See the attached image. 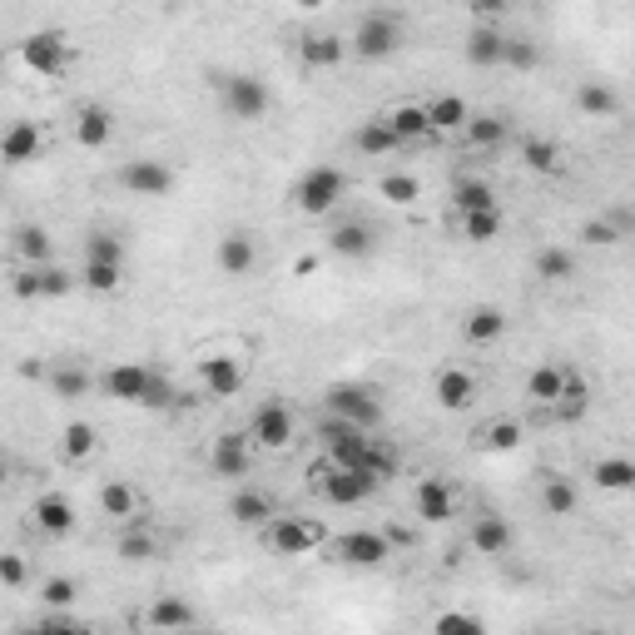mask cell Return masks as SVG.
<instances>
[{
    "instance_id": "cell-1",
    "label": "cell",
    "mask_w": 635,
    "mask_h": 635,
    "mask_svg": "<svg viewBox=\"0 0 635 635\" xmlns=\"http://www.w3.org/2000/svg\"><path fill=\"white\" fill-rule=\"evenodd\" d=\"M328 412H333V417H348V422L363 427V432H373L382 422V402L368 392V387H358V382H338V387L328 392Z\"/></svg>"
},
{
    "instance_id": "cell-2",
    "label": "cell",
    "mask_w": 635,
    "mask_h": 635,
    "mask_svg": "<svg viewBox=\"0 0 635 635\" xmlns=\"http://www.w3.org/2000/svg\"><path fill=\"white\" fill-rule=\"evenodd\" d=\"M397 45H402V20L397 15H368L363 25H358V35H353V50H358V60H387V55H397Z\"/></svg>"
},
{
    "instance_id": "cell-3",
    "label": "cell",
    "mask_w": 635,
    "mask_h": 635,
    "mask_svg": "<svg viewBox=\"0 0 635 635\" xmlns=\"http://www.w3.org/2000/svg\"><path fill=\"white\" fill-rule=\"evenodd\" d=\"M20 60H25L40 80H55V75L65 70V60H70V45H65L60 30H35V35L20 45Z\"/></svg>"
},
{
    "instance_id": "cell-4",
    "label": "cell",
    "mask_w": 635,
    "mask_h": 635,
    "mask_svg": "<svg viewBox=\"0 0 635 635\" xmlns=\"http://www.w3.org/2000/svg\"><path fill=\"white\" fill-rule=\"evenodd\" d=\"M293 199H298V209H303V214H313V219H318V214H328V209L343 199V174H338V169H328V164H323V169H308Z\"/></svg>"
},
{
    "instance_id": "cell-5",
    "label": "cell",
    "mask_w": 635,
    "mask_h": 635,
    "mask_svg": "<svg viewBox=\"0 0 635 635\" xmlns=\"http://www.w3.org/2000/svg\"><path fill=\"white\" fill-rule=\"evenodd\" d=\"M268 546L278 556H308L313 546H323V526L318 521H298V516H278L268 526Z\"/></svg>"
},
{
    "instance_id": "cell-6",
    "label": "cell",
    "mask_w": 635,
    "mask_h": 635,
    "mask_svg": "<svg viewBox=\"0 0 635 635\" xmlns=\"http://www.w3.org/2000/svg\"><path fill=\"white\" fill-rule=\"evenodd\" d=\"M199 382H204L209 397H239L244 392V368L229 353H209V358H199Z\"/></svg>"
},
{
    "instance_id": "cell-7",
    "label": "cell",
    "mask_w": 635,
    "mask_h": 635,
    "mask_svg": "<svg viewBox=\"0 0 635 635\" xmlns=\"http://www.w3.org/2000/svg\"><path fill=\"white\" fill-rule=\"evenodd\" d=\"M249 442H258V447H288L293 442V412L283 407V402H263L254 412V427H249Z\"/></svg>"
},
{
    "instance_id": "cell-8",
    "label": "cell",
    "mask_w": 635,
    "mask_h": 635,
    "mask_svg": "<svg viewBox=\"0 0 635 635\" xmlns=\"http://www.w3.org/2000/svg\"><path fill=\"white\" fill-rule=\"evenodd\" d=\"M224 105H229L234 120H258L268 110V90H263V80H254V75H229L224 80Z\"/></svg>"
},
{
    "instance_id": "cell-9",
    "label": "cell",
    "mask_w": 635,
    "mask_h": 635,
    "mask_svg": "<svg viewBox=\"0 0 635 635\" xmlns=\"http://www.w3.org/2000/svg\"><path fill=\"white\" fill-rule=\"evenodd\" d=\"M120 184H125L129 194L159 199V194H169L174 174H169V164H159V159H129L125 169H120Z\"/></svg>"
},
{
    "instance_id": "cell-10",
    "label": "cell",
    "mask_w": 635,
    "mask_h": 635,
    "mask_svg": "<svg viewBox=\"0 0 635 635\" xmlns=\"http://www.w3.org/2000/svg\"><path fill=\"white\" fill-rule=\"evenodd\" d=\"M387 556H392V541L382 531H348V536H338V561H348V566H382Z\"/></svg>"
},
{
    "instance_id": "cell-11",
    "label": "cell",
    "mask_w": 635,
    "mask_h": 635,
    "mask_svg": "<svg viewBox=\"0 0 635 635\" xmlns=\"http://www.w3.org/2000/svg\"><path fill=\"white\" fill-rule=\"evenodd\" d=\"M412 507H417V516H422L427 526H442V521H452V516H457L452 487H447V482H437V477H422V482H417Z\"/></svg>"
},
{
    "instance_id": "cell-12",
    "label": "cell",
    "mask_w": 635,
    "mask_h": 635,
    "mask_svg": "<svg viewBox=\"0 0 635 635\" xmlns=\"http://www.w3.org/2000/svg\"><path fill=\"white\" fill-rule=\"evenodd\" d=\"M214 472L219 477H249V432H219L214 437Z\"/></svg>"
},
{
    "instance_id": "cell-13",
    "label": "cell",
    "mask_w": 635,
    "mask_h": 635,
    "mask_svg": "<svg viewBox=\"0 0 635 635\" xmlns=\"http://www.w3.org/2000/svg\"><path fill=\"white\" fill-rule=\"evenodd\" d=\"M437 402H442L447 412H467V407L477 402V378H472L467 368H447V373H437Z\"/></svg>"
},
{
    "instance_id": "cell-14",
    "label": "cell",
    "mask_w": 635,
    "mask_h": 635,
    "mask_svg": "<svg viewBox=\"0 0 635 635\" xmlns=\"http://www.w3.org/2000/svg\"><path fill=\"white\" fill-rule=\"evenodd\" d=\"M40 154V129L30 125V120H15V125L0 134V159L5 164H30Z\"/></svg>"
},
{
    "instance_id": "cell-15",
    "label": "cell",
    "mask_w": 635,
    "mask_h": 635,
    "mask_svg": "<svg viewBox=\"0 0 635 635\" xmlns=\"http://www.w3.org/2000/svg\"><path fill=\"white\" fill-rule=\"evenodd\" d=\"M258 263V249L249 234H229V239H219V268L229 273V278H249Z\"/></svg>"
},
{
    "instance_id": "cell-16",
    "label": "cell",
    "mask_w": 635,
    "mask_h": 635,
    "mask_svg": "<svg viewBox=\"0 0 635 635\" xmlns=\"http://www.w3.org/2000/svg\"><path fill=\"white\" fill-rule=\"evenodd\" d=\"M110 134H115V120H110V110H105V105H85V110L75 115V139H80L85 149L110 144Z\"/></svg>"
},
{
    "instance_id": "cell-17",
    "label": "cell",
    "mask_w": 635,
    "mask_h": 635,
    "mask_svg": "<svg viewBox=\"0 0 635 635\" xmlns=\"http://www.w3.org/2000/svg\"><path fill=\"white\" fill-rule=\"evenodd\" d=\"M561 392H566V368H556V363H541V368L526 378V397L541 402V407H556Z\"/></svg>"
},
{
    "instance_id": "cell-18",
    "label": "cell",
    "mask_w": 635,
    "mask_h": 635,
    "mask_svg": "<svg viewBox=\"0 0 635 635\" xmlns=\"http://www.w3.org/2000/svg\"><path fill=\"white\" fill-rule=\"evenodd\" d=\"M229 516L239 521V526H263V521H273V502L254 492V487H239L234 492V502H229Z\"/></svg>"
},
{
    "instance_id": "cell-19",
    "label": "cell",
    "mask_w": 635,
    "mask_h": 635,
    "mask_svg": "<svg viewBox=\"0 0 635 635\" xmlns=\"http://www.w3.org/2000/svg\"><path fill=\"white\" fill-rule=\"evenodd\" d=\"M35 521H40V531H50V536H70V531H75V507H70L65 497H40V502H35Z\"/></svg>"
},
{
    "instance_id": "cell-20",
    "label": "cell",
    "mask_w": 635,
    "mask_h": 635,
    "mask_svg": "<svg viewBox=\"0 0 635 635\" xmlns=\"http://www.w3.org/2000/svg\"><path fill=\"white\" fill-rule=\"evenodd\" d=\"M502 45H507V35H497L492 25H477L472 35H467V60L472 65H502Z\"/></svg>"
},
{
    "instance_id": "cell-21",
    "label": "cell",
    "mask_w": 635,
    "mask_h": 635,
    "mask_svg": "<svg viewBox=\"0 0 635 635\" xmlns=\"http://www.w3.org/2000/svg\"><path fill=\"white\" fill-rule=\"evenodd\" d=\"M343 55H348V45H343L338 35H303V65H313V70H333Z\"/></svg>"
},
{
    "instance_id": "cell-22",
    "label": "cell",
    "mask_w": 635,
    "mask_h": 635,
    "mask_svg": "<svg viewBox=\"0 0 635 635\" xmlns=\"http://www.w3.org/2000/svg\"><path fill=\"white\" fill-rule=\"evenodd\" d=\"M467 120H472V110H467V100H462V95H442V100H432V105H427V125L437 129V134L462 129Z\"/></svg>"
},
{
    "instance_id": "cell-23",
    "label": "cell",
    "mask_w": 635,
    "mask_h": 635,
    "mask_svg": "<svg viewBox=\"0 0 635 635\" xmlns=\"http://www.w3.org/2000/svg\"><path fill=\"white\" fill-rule=\"evenodd\" d=\"M149 368H134V363H125V368H110V378H105V387H110V397H120V402H139L144 397V387H149Z\"/></svg>"
},
{
    "instance_id": "cell-24",
    "label": "cell",
    "mask_w": 635,
    "mask_h": 635,
    "mask_svg": "<svg viewBox=\"0 0 635 635\" xmlns=\"http://www.w3.org/2000/svg\"><path fill=\"white\" fill-rule=\"evenodd\" d=\"M472 546H477L482 556H502L511 546V526L502 516H482V521L472 526Z\"/></svg>"
},
{
    "instance_id": "cell-25",
    "label": "cell",
    "mask_w": 635,
    "mask_h": 635,
    "mask_svg": "<svg viewBox=\"0 0 635 635\" xmlns=\"http://www.w3.org/2000/svg\"><path fill=\"white\" fill-rule=\"evenodd\" d=\"M199 616L184 606V601H174V596H159L154 606H149V626H159V631H189Z\"/></svg>"
},
{
    "instance_id": "cell-26",
    "label": "cell",
    "mask_w": 635,
    "mask_h": 635,
    "mask_svg": "<svg viewBox=\"0 0 635 635\" xmlns=\"http://www.w3.org/2000/svg\"><path fill=\"white\" fill-rule=\"evenodd\" d=\"M328 244H333V254H343V258H363L368 249H373V229H368V224H338Z\"/></svg>"
},
{
    "instance_id": "cell-27",
    "label": "cell",
    "mask_w": 635,
    "mask_h": 635,
    "mask_svg": "<svg viewBox=\"0 0 635 635\" xmlns=\"http://www.w3.org/2000/svg\"><path fill=\"white\" fill-rule=\"evenodd\" d=\"M382 125L392 129L397 139H417V134H427V129H432L422 105H397V110H387V115H382Z\"/></svg>"
},
{
    "instance_id": "cell-28",
    "label": "cell",
    "mask_w": 635,
    "mask_h": 635,
    "mask_svg": "<svg viewBox=\"0 0 635 635\" xmlns=\"http://www.w3.org/2000/svg\"><path fill=\"white\" fill-rule=\"evenodd\" d=\"M502 328H507L502 308H472L467 313V343H492V338H502Z\"/></svg>"
},
{
    "instance_id": "cell-29",
    "label": "cell",
    "mask_w": 635,
    "mask_h": 635,
    "mask_svg": "<svg viewBox=\"0 0 635 635\" xmlns=\"http://www.w3.org/2000/svg\"><path fill=\"white\" fill-rule=\"evenodd\" d=\"M596 487H606V492H631L635 462L631 457H606V462H596Z\"/></svg>"
},
{
    "instance_id": "cell-30",
    "label": "cell",
    "mask_w": 635,
    "mask_h": 635,
    "mask_svg": "<svg viewBox=\"0 0 635 635\" xmlns=\"http://www.w3.org/2000/svg\"><path fill=\"white\" fill-rule=\"evenodd\" d=\"M467 144L472 149H497L502 139H507V120L502 115H477V120H467Z\"/></svg>"
},
{
    "instance_id": "cell-31",
    "label": "cell",
    "mask_w": 635,
    "mask_h": 635,
    "mask_svg": "<svg viewBox=\"0 0 635 635\" xmlns=\"http://www.w3.org/2000/svg\"><path fill=\"white\" fill-rule=\"evenodd\" d=\"M452 204H457L462 214H472V209H497V194H492L487 179H462V184L452 189Z\"/></svg>"
},
{
    "instance_id": "cell-32",
    "label": "cell",
    "mask_w": 635,
    "mask_h": 635,
    "mask_svg": "<svg viewBox=\"0 0 635 635\" xmlns=\"http://www.w3.org/2000/svg\"><path fill=\"white\" fill-rule=\"evenodd\" d=\"M15 254L25 258V263H50V234H45L40 224L15 229Z\"/></svg>"
},
{
    "instance_id": "cell-33",
    "label": "cell",
    "mask_w": 635,
    "mask_h": 635,
    "mask_svg": "<svg viewBox=\"0 0 635 635\" xmlns=\"http://www.w3.org/2000/svg\"><path fill=\"white\" fill-rule=\"evenodd\" d=\"M576 273V258L566 254V249H541L536 254V278H546V283H566Z\"/></svg>"
},
{
    "instance_id": "cell-34",
    "label": "cell",
    "mask_w": 635,
    "mask_h": 635,
    "mask_svg": "<svg viewBox=\"0 0 635 635\" xmlns=\"http://www.w3.org/2000/svg\"><path fill=\"white\" fill-rule=\"evenodd\" d=\"M521 159H526V169H536V174H556V169H561V154H556L551 139H526V144H521Z\"/></svg>"
},
{
    "instance_id": "cell-35",
    "label": "cell",
    "mask_w": 635,
    "mask_h": 635,
    "mask_svg": "<svg viewBox=\"0 0 635 635\" xmlns=\"http://www.w3.org/2000/svg\"><path fill=\"white\" fill-rule=\"evenodd\" d=\"M497 229H502L497 209H472V214H462V234H467L472 244H492Z\"/></svg>"
},
{
    "instance_id": "cell-36",
    "label": "cell",
    "mask_w": 635,
    "mask_h": 635,
    "mask_svg": "<svg viewBox=\"0 0 635 635\" xmlns=\"http://www.w3.org/2000/svg\"><path fill=\"white\" fill-rule=\"evenodd\" d=\"M50 387H55V397L80 402V397L90 392V373H85V368H55V373H50Z\"/></svg>"
},
{
    "instance_id": "cell-37",
    "label": "cell",
    "mask_w": 635,
    "mask_h": 635,
    "mask_svg": "<svg viewBox=\"0 0 635 635\" xmlns=\"http://www.w3.org/2000/svg\"><path fill=\"white\" fill-rule=\"evenodd\" d=\"M576 105L586 110V115H616V90L611 85H581V95H576Z\"/></svg>"
},
{
    "instance_id": "cell-38",
    "label": "cell",
    "mask_w": 635,
    "mask_h": 635,
    "mask_svg": "<svg viewBox=\"0 0 635 635\" xmlns=\"http://www.w3.org/2000/svg\"><path fill=\"white\" fill-rule=\"evenodd\" d=\"M120 268H125V263L85 258V288H95V293H115V288H120Z\"/></svg>"
},
{
    "instance_id": "cell-39",
    "label": "cell",
    "mask_w": 635,
    "mask_h": 635,
    "mask_svg": "<svg viewBox=\"0 0 635 635\" xmlns=\"http://www.w3.org/2000/svg\"><path fill=\"white\" fill-rule=\"evenodd\" d=\"M35 283H40V298H65L75 288V278L55 263H35Z\"/></svg>"
},
{
    "instance_id": "cell-40",
    "label": "cell",
    "mask_w": 635,
    "mask_h": 635,
    "mask_svg": "<svg viewBox=\"0 0 635 635\" xmlns=\"http://www.w3.org/2000/svg\"><path fill=\"white\" fill-rule=\"evenodd\" d=\"M397 144H402V139H397L392 129L382 125V120H373V125L358 129V149H363V154H392Z\"/></svg>"
},
{
    "instance_id": "cell-41",
    "label": "cell",
    "mask_w": 635,
    "mask_h": 635,
    "mask_svg": "<svg viewBox=\"0 0 635 635\" xmlns=\"http://www.w3.org/2000/svg\"><path fill=\"white\" fill-rule=\"evenodd\" d=\"M40 601H45V606H55V611H65V606H75V601H80V586H75L70 576H50V581L40 586Z\"/></svg>"
},
{
    "instance_id": "cell-42",
    "label": "cell",
    "mask_w": 635,
    "mask_h": 635,
    "mask_svg": "<svg viewBox=\"0 0 635 635\" xmlns=\"http://www.w3.org/2000/svg\"><path fill=\"white\" fill-rule=\"evenodd\" d=\"M541 502H546L551 516H571V511H576V487H571V482H561V477H551V482H546V492H541Z\"/></svg>"
},
{
    "instance_id": "cell-43",
    "label": "cell",
    "mask_w": 635,
    "mask_h": 635,
    "mask_svg": "<svg viewBox=\"0 0 635 635\" xmlns=\"http://www.w3.org/2000/svg\"><path fill=\"white\" fill-rule=\"evenodd\" d=\"M358 472H368V477L382 487V482H392V477H397V462H392V452H382V447H373V442H368V452H363Z\"/></svg>"
},
{
    "instance_id": "cell-44",
    "label": "cell",
    "mask_w": 635,
    "mask_h": 635,
    "mask_svg": "<svg viewBox=\"0 0 635 635\" xmlns=\"http://www.w3.org/2000/svg\"><path fill=\"white\" fill-rule=\"evenodd\" d=\"M417 194H422V184L412 174H387L382 179V199L387 204H417Z\"/></svg>"
},
{
    "instance_id": "cell-45",
    "label": "cell",
    "mask_w": 635,
    "mask_h": 635,
    "mask_svg": "<svg viewBox=\"0 0 635 635\" xmlns=\"http://www.w3.org/2000/svg\"><path fill=\"white\" fill-rule=\"evenodd\" d=\"M90 452H95V427H90V422H70V427H65V457L80 462V457H90Z\"/></svg>"
},
{
    "instance_id": "cell-46",
    "label": "cell",
    "mask_w": 635,
    "mask_h": 635,
    "mask_svg": "<svg viewBox=\"0 0 635 635\" xmlns=\"http://www.w3.org/2000/svg\"><path fill=\"white\" fill-rule=\"evenodd\" d=\"M120 556H125V561H134V566H139V561H149V556H159V541H154L149 531H125V536H120Z\"/></svg>"
},
{
    "instance_id": "cell-47",
    "label": "cell",
    "mask_w": 635,
    "mask_h": 635,
    "mask_svg": "<svg viewBox=\"0 0 635 635\" xmlns=\"http://www.w3.org/2000/svg\"><path fill=\"white\" fill-rule=\"evenodd\" d=\"M100 507H105V516H134V492L125 482H105L100 487Z\"/></svg>"
},
{
    "instance_id": "cell-48",
    "label": "cell",
    "mask_w": 635,
    "mask_h": 635,
    "mask_svg": "<svg viewBox=\"0 0 635 635\" xmlns=\"http://www.w3.org/2000/svg\"><path fill=\"white\" fill-rule=\"evenodd\" d=\"M502 65H511V70H536L541 65V50L531 40H507L502 45Z\"/></svg>"
},
{
    "instance_id": "cell-49",
    "label": "cell",
    "mask_w": 635,
    "mask_h": 635,
    "mask_svg": "<svg viewBox=\"0 0 635 635\" xmlns=\"http://www.w3.org/2000/svg\"><path fill=\"white\" fill-rule=\"evenodd\" d=\"M487 447H492V452H516V447H521V422H511V417L492 422V427H487Z\"/></svg>"
},
{
    "instance_id": "cell-50",
    "label": "cell",
    "mask_w": 635,
    "mask_h": 635,
    "mask_svg": "<svg viewBox=\"0 0 635 635\" xmlns=\"http://www.w3.org/2000/svg\"><path fill=\"white\" fill-rule=\"evenodd\" d=\"M85 258H100V263H125V244H120L115 234H95V239L85 244Z\"/></svg>"
},
{
    "instance_id": "cell-51",
    "label": "cell",
    "mask_w": 635,
    "mask_h": 635,
    "mask_svg": "<svg viewBox=\"0 0 635 635\" xmlns=\"http://www.w3.org/2000/svg\"><path fill=\"white\" fill-rule=\"evenodd\" d=\"M621 234H626V229H621V224H606V219H591V224L581 229V239H586V244H601V249H606V244H621Z\"/></svg>"
},
{
    "instance_id": "cell-52",
    "label": "cell",
    "mask_w": 635,
    "mask_h": 635,
    "mask_svg": "<svg viewBox=\"0 0 635 635\" xmlns=\"http://www.w3.org/2000/svg\"><path fill=\"white\" fill-rule=\"evenodd\" d=\"M437 635H482L477 616H437Z\"/></svg>"
},
{
    "instance_id": "cell-53",
    "label": "cell",
    "mask_w": 635,
    "mask_h": 635,
    "mask_svg": "<svg viewBox=\"0 0 635 635\" xmlns=\"http://www.w3.org/2000/svg\"><path fill=\"white\" fill-rule=\"evenodd\" d=\"M139 402H144V407H169V402H174V387H169L164 378H149V387H144Z\"/></svg>"
},
{
    "instance_id": "cell-54",
    "label": "cell",
    "mask_w": 635,
    "mask_h": 635,
    "mask_svg": "<svg viewBox=\"0 0 635 635\" xmlns=\"http://www.w3.org/2000/svg\"><path fill=\"white\" fill-rule=\"evenodd\" d=\"M0 586H25V561L20 556H0Z\"/></svg>"
},
{
    "instance_id": "cell-55",
    "label": "cell",
    "mask_w": 635,
    "mask_h": 635,
    "mask_svg": "<svg viewBox=\"0 0 635 635\" xmlns=\"http://www.w3.org/2000/svg\"><path fill=\"white\" fill-rule=\"evenodd\" d=\"M507 10V0H472V15H482V20H497Z\"/></svg>"
},
{
    "instance_id": "cell-56",
    "label": "cell",
    "mask_w": 635,
    "mask_h": 635,
    "mask_svg": "<svg viewBox=\"0 0 635 635\" xmlns=\"http://www.w3.org/2000/svg\"><path fill=\"white\" fill-rule=\"evenodd\" d=\"M293 5H303V10H318V5H323V0H293Z\"/></svg>"
},
{
    "instance_id": "cell-57",
    "label": "cell",
    "mask_w": 635,
    "mask_h": 635,
    "mask_svg": "<svg viewBox=\"0 0 635 635\" xmlns=\"http://www.w3.org/2000/svg\"><path fill=\"white\" fill-rule=\"evenodd\" d=\"M0 482H5V462H0Z\"/></svg>"
}]
</instances>
